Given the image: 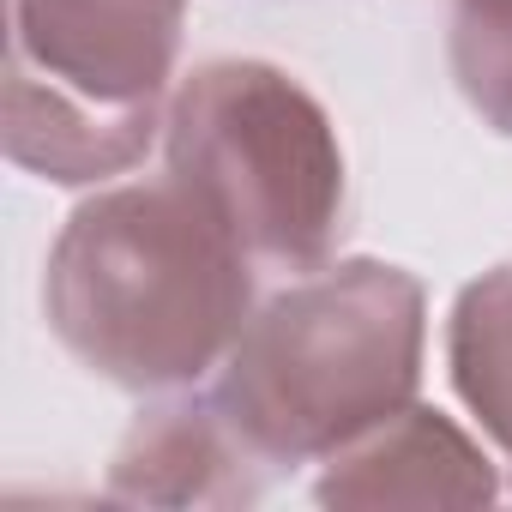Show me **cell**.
<instances>
[{"mask_svg":"<svg viewBox=\"0 0 512 512\" xmlns=\"http://www.w3.org/2000/svg\"><path fill=\"white\" fill-rule=\"evenodd\" d=\"M169 175L187 181L229 235L272 272L332 260L350 205V169L326 103L284 67L253 55L199 61L163 121Z\"/></svg>","mask_w":512,"mask_h":512,"instance_id":"3","label":"cell"},{"mask_svg":"<svg viewBox=\"0 0 512 512\" xmlns=\"http://www.w3.org/2000/svg\"><path fill=\"white\" fill-rule=\"evenodd\" d=\"M446 368L476 428L512 458V260L458 290L446 326Z\"/></svg>","mask_w":512,"mask_h":512,"instance_id":"7","label":"cell"},{"mask_svg":"<svg viewBox=\"0 0 512 512\" xmlns=\"http://www.w3.org/2000/svg\"><path fill=\"white\" fill-rule=\"evenodd\" d=\"M446 61L464 103L512 139V0H452Z\"/></svg>","mask_w":512,"mask_h":512,"instance_id":"8","label":"cell"},{"mask_svg":"<svg viewBox=\"0 0 512 512\" xmlns=\"http://www.w3.org/2000/svg\"><path fill=\"white\" fill-rule=\"evenodd\" d=\"M422 344V278L386 260H326L253 308L211 398L266 470L326 464L416 398Z\"/></svg>","mask_w":512,"mask_h":512,"instance_id":"2","label":"cell"},{"mask_svg":"<svg viewBox=\"0 0 512 512\" xmlns=\"http://www.w3.org/2000/svg\"><path fill=\"white\" fill-rule=\"evenodd\" d=\"M43 314L97 380L175 392L223 368L253 320V253L187 181H121L61 223Z\"/></svg>","mask_w":512,"mask_h":512,"instance_id":"1","label":"cell"},{"mask_svg":"<svg viewBox=\"0 0 512 512\" xmlns=\"http://www.w3.org/2000/svg\"><path fill=\"white\" fill-rule=\"evenodd\" d=\"M266 464L217 410V398H169L145 410L109 458V500L133 506H253Z\"/></svg>","mask_w":512,"mask_h":512,"instance_id":"6","label":"cell"},{"mask_svg":"<svg viewBox=\"0 0 512 512\" xmlns=\"http://www.w3.org/2000/svg\"><path fill=\"white\" fill-rule=\"evenodd\" d=\"M7 157L55 187L145 163L169 121L187 0H7Z\"/></svg>","mask_w":512,"mask_h":512,"instance_id":"4","label":"cell"},{"mask_svg":"<svg viewBox=\"0 0 512 512\" xmlns=\"http://www.w3.org/2000/svg\"><path fill=\"white\" fill-rule=\"evenodd\" d=\"M494 494V458L446 410L416 398L338 446L314 482L320 506H488Z\"/></svg>","mask_w":512,"mask_h":512,"instance_id":"5","label":"cell"}]
</instances>
